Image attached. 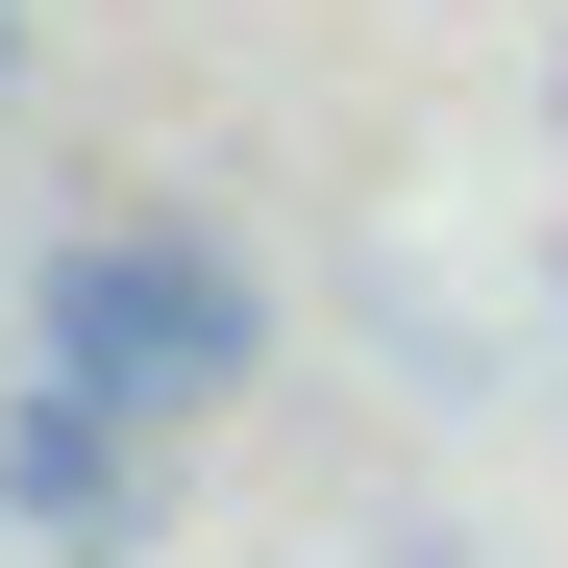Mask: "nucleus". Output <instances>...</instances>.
<instances>
[{"label":"nucleus","instance_id":"f257e3e1","mask_svg":"<svg viewBox=\"0 0 568 568\" xmlns=\"http://www.w3.org/2000/svg\"><path fill=\"white\" fill-rule=\"evenodd\" d=\"M26 346H50V371H100V396L173 445V420H223L247 371H272V297H247L199 223H74V247L26 272Z\"/></svg>","mask_w":568,"mask_h":568},{"label":"nucleus","instance_id":"f03ea898","mask_svg":"<svg viewBox=\"0 0 568 568\" xmlns=\"http://www.w3.org/2000/svg\"><path fill=\"white\" fill-rule=\"evenodd\" d=\"M124 495H149V420L100 371H26V396H0V519L26 544H124Z\"/></svg>","mask_w":568,"mask_h":568},{"label":"nucleus","instance_id":"7ed1b4c3","mask_svg":"<svg viewBox=\"0 0 568 568\" xmlns=\"http://www.w3.org/2000/svg\"><path fill=\"white\" fill-rule=\"evenodd\" d=\"M0 100H26V0H0Z\"/></svg>","mask_w":568,"mask_h":568},{"label":"nucleus","instance_id":"20e7f679","mask_svg":"<svg viewBox=\"0 0 568 568\" xmlns=\"http://www.w3.org/2000/svg\"><path fill=\"white\" fill-rule=\"evenodd\" d=\"M50 568H124V544H50Z\"/></svg>","mask_w":568,"mask_h":568}]
</instances>
